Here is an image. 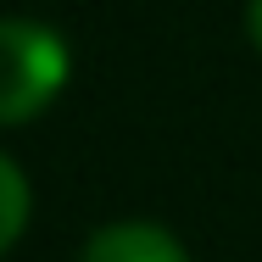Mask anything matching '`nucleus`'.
Returning <instances> with one entry per match:
<instances>
[{
  "label": "nucleus",
  "mask_w": 262,
  "mask_h": 262,
  "mask_svg": "<svg viewBox=\"0 0 262 262\" xmlns=\"http://www.w3.org/2000/svg\"><path fill=\"white\" fill-rule=\"evenodd\" d=\"M73 51L39 17H0V128L34 123L67 90Z\"/></svg>",
  "instance_id": "nucleus-1"
},
{
  "label": "nucleus",
  "mask_w": 262,
  "mask_h": 262,
  "mask_svg": "<svg viewBox=\"0 0 262 262\" xmlns=\"http://www.w3.org/2000/svg\"><path fill=\"white\" fill-rule=\"evenodd\" d=\"M251 39L262 45V0H251Z\"/></svg>",
  "instance_id": "nucleus-4"
},
{
  "label": "nucleus",
  "mask_w": 262,
  "mask_h": 262,
  "mask_svg": "<svg viewBox=\"0 0 262 262\" xmlns=\"http://www.w3.org/2000/svg\"><path fill=\"white\" fill-rule=\"evenodd\" d=\"M28 212H34V190H28V173L0 151V257L23 240L28 229Z\"/></svg>",
  "instance_id": "nucleus-3"
},
{
  "label": "nucleus",
  "mask_w": 262,
  "mask_h": 262,
  "mask_svg": "<svg viewBox=\"0 0 262 262\" xmlns=\"http://www.w3.org/2000/svg\"><path fill=\"white\" fill-rule=\"evenodd\" d=\"M78 262H190V251L173 229H162L151 217H123V223L95 229Z\"/></svg>",
  "instance_id": "nucleus-2"
}]
</instances>
